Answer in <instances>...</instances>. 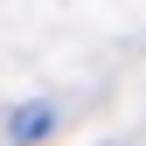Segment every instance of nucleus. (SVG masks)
Listing matches in <instances>:
<instances>
[{"label":"nucleus","instance_id":"1","mask_svg":"<svg viewBox=\"0 0 146 146\" xmlns=\"http://www.w3.org/2000/svg\"><path fill=\"white\" fill-rule=\"evenodd\" d=\"M49 132V111H42V104H35V111H21V118H14V139H42Z\"/></svg>","mask_w":146,"mask_h":146}]
</instances>
